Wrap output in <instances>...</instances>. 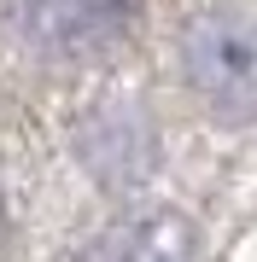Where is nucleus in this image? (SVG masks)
<instances>
[{
    "label": "nucleus",
    "mask_w": 257,
    "mask_h": 262,
    "mask_svg": "<svg viewBox=\"0 0 257 262\" xmlns=\"http://www.w3.org/2000/svg\"><path fill=\"white\" fill-rule=\"evenodd\" d=\"M181 70L222 122L257 117V18L246 12H205L181 35Z\"/></svg>",
    "instance_id": "obj_1"
},
{
    "label": "nucleus",
    "mask_w": 257,
    "mask_h": 262,
    "mask_svg": "<svg viewBox=\"0 0 257 262\" xmlns=\"http://www.w3.org/2000/svg\"><path fill=\"white\" fill-rule=\"evenodd\" d=\"M134 18V0H18V29L29 47L82 58L111 47Z\"/></svg>",
    "instance_id": "obj_2"
},
{
    "label": "nucleus",
    "mask_w": 257,
    "mask_h": 262,
    "mask_svg": "<svg viewBox=\"0 0 257 262\" xmlns=\"http://www.w3.org/2000/svg\"><path fill=\"white\" fill-rule=\"evenodd\" d=\"M76 262H193V233L170 210L129 215V222L105 227Z\"/></svg>",
    "instance_id": "obj_3"
},
{
    "label": "nucleus",
    "mask_w": 257,
    "mask_h": 262,
    "mask_svg": "<svg viewBox=\"0 0 257 262\" xmlns=\"http://www.w3.org/2000/svg\"><path fill=\"white\" fill-rule=\"evenodd\" d=\"M0 251H6V210H0Z\"/></svg>",
    "instance_id": "obj_4"
}]
</instances>
